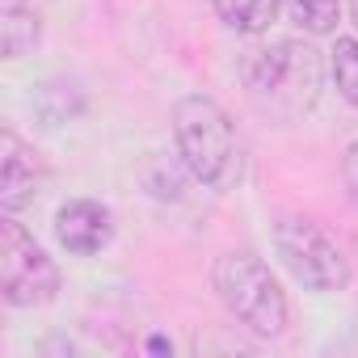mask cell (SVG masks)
Segmentation results:
<instances>
[{"label": "cell", "instance_id": "8fae6325", "mask_svg": "<svg viewBox=\"0 0 358 358\" xmlns=\"http://www.w3.org/2000/svg\"><path fill=\"white\" fill-rule=\"evenodd\" d=\"M329 68H333V85H337V93L358 110V38H337V43H333V59H329Z\"/></svg>", "mask_w": 358, "mask_h": 358}, {"label": "cell", "instance_id": "3957f363", "mask_svg": "<svg viewBox=\"0 0 358 358\" xmlns=\"http://www.w3.org/2000/svg\"><path fill=\"white\" fill-rule=\"evenodd\" d=\"M215 295L220 303L257 337H278L287 329V295L274 278V270L257 253H224L215 262Z\"/></svg>", "mask_w": 358, "mask_h": 358}, {"label": "cell", "instance_id": "6da1fadb", "mask_svg": "<svg viewBox=\"0 0 358 358\" xmlns=\"http://www.w3.org/2000/svg\"><path fill=\"white\" fill-rule=\"evenodd\" d=\"M245 93L270 122H299L320 97V51L303 38H274L245 59Z\"/></svg>", "mask_w": 358, "mask_h": 358}, {"label": "cell", "instance_id": "9c48e42d", "mask_svg": "<svg viewBox=\"0 0 358 358\" xmlns=\"http://www.w3.org/2000/svg\"><path fill=\"white\" fill-rule=\"evenodd\" d=\"M211 9L236 34H266L278 17V0H211Z\"/></svg>", "mask_w": 358, "mask_h": 358}, {"label": "cell", "instance_id": "277c9868", "mask_svg": "<svg viewBox=\"0 0 358 358\" xmlns=\"http://www.w3.org/2000/svg\"><path fill=\"white\" fill-rule=\"evenodd\" d=\"M274 253H278L282 270L303 291L337 295L350 287V257L316 220H303V215L278 220L274 224Z\"/></svg>", "mask_w": 358, "mask_h": 358}, {"label": "cell", "instance_id": "8992f818", "mask_svg": "<svg viewBox=\"0 0 358 358\" xmlns=\"http://www.w3.org/2000/svg\"><path fill=\"white\" fill-rule=\"evenodd\" d=\"M43 186V160L38 152L17 135V131H0V207L9 215H17L22 207L34 203Z\"/></svg>", "mask_w": 358, "mask_h": 358}, {"label": "cell", "instance_id": "5b68a950", "mask_svg": "<svg viewBox=\"0 0 358 358\" xmlns=\"http://www.w3.org/2000/svg\"><path fill=\"white\" fill-rule=\"evenodd\" d=\"M0 295L9 308H43L59 295V266L9 211L0 220Z\"/></svg>", "mask_w": 358, "mask_h": 358}, {"label": "cell", "instance_id": "7a4b0ae2", "mask_svg": "<svg viewBox=\"0 0 358 358\" xmlns=\"http://www.w3.org/2000/svg\"><path fill=\"white\" fill-rule=\"evenodd\" d=\"M173 139L190 177L207 190H232L245 173V148L232 114L203 93H186L173 106Z\"/></svg>", "mask_w": 358, "mask_h": 358}, {"label": "cell", "instance_id": "52a82bcc", "mask_svg": "<svg viewBox=\"0 0 358 358\" xmlns=\"http://www.w3.org/2000/svg\"><path fill=\"white\" fill-rule=\"evenodd\" d=\"M55 241L72 253V257H93L114 241V215L110 207L93 203V199H72L55 211Z\"/></svg>", "mask_w": 358, "mask_h": 358}, {"label": "cell", "instance_id": "4fadbf2b", "mask_svg": "<svg viewBox=\"0 0 358 358\" xmlns=\"http://www.w3.org/2000/svg\"><path fill=\"white\" fill-rule=\"evenodd\" d=\"M350 17H354V26H358V0H350Z\"/></svg>", "mask_w": 358, "mask_h": 358}, {"label": "cell", "instance_id": "ba28073f", "mask_svg": "<svg viewBox=\"0 0 358 358\" xmlns=\"http://www.w3.org/2000/svg\"><path fill=\"white\" fill-rule=\"evenodd\" d=\"M43 38V26H38V13L26 0H0V51L5 59H22L38 47Z\"/></svg>", "mask_w": 358, "mask_h": 358}, {"label": "cell", "instance_id": "7c38bea8", "mask_svg": "<svg viewBox=\"0 0 358 358\" xmlns=\"http://www.w3.org/2000/svg\"><path fill=\"white\" fill-rule=\"evenodd\" d=\"M341 182H345V194H350V203H354V211H358V139L345 148V160H341Z\"/></svg>", "mask_w": 358, "mask_h": 358}, {"label": "cell", "instance_id": "30bf717a", "mask_svg": "<svg viewBox=\"0 0 358 358\" xmlns=\"http://www.w3.org/2000/svg\"><path fill=\"white\" fill-rule=\"evenodd\" d=\"M287 13L308 34H333L341 17V0H287Z\"/></svg>", "mask_w": 358, "mask_h": 358}]
</instances>
